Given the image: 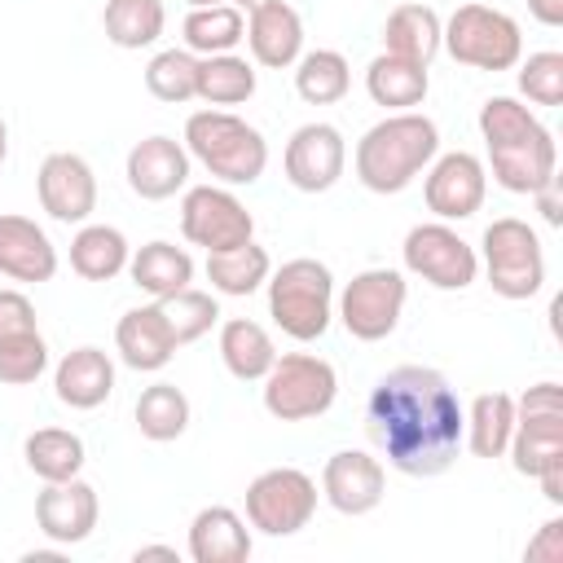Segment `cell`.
<instances>
[{
	"mask_svg": "<svg viewBox=\"0 0 563 563\" xmlns=\"http://www.w3.org/2000/svg\"><path fill=\"white\" fill-rule=\"evenodd\" d=\"M57 268V251L26 216H0V273L18 282H48Z\"/></svg>",
	"mask_w": 563,
	"mask_h": 563,
	"instance_id": "19",
	"label": "cell"
},
{
	"mask_svg": "<svg viewBox=\"0 0 563 563\" xmlns=\"http://www.w3.org/2000/svg\"><path fill=\"white\" fill-rule=\"evenodd\" d=\"M57 559H62L57 550H31V554H26V563H57Z\"/></svg>",
	"mask_w": 563,
	"mask_h": 563,
	"instance_id": "48",
	"label": "cell"
},
{
	"mask_svg": "<svg viewBox=\"0 0 563 563\" xmlns=\"http://www.w3.org/2000/svg\"><path fill=\"white\" fill-rule=\"evenodd\" d=\"M220 352H224V365H229L238 378H264L268 365L277 361L268 334H264L255 321H246V317L224 321V330H220Z\"/></svg>",
	"mask_w": 563,
	"mask_h": 563,
	"instance_id": "31",
	"label": "cell"
},
{
	"mask_svg": "<svg viewBox=\"0 0 563 563\" xmlns=\"http://www.w3.org/2000/svg\"><path fill=\"white\" fill-rule=\"evenodd\" d=\"M321 484H325V497H330L334 510H343V515H365V510H374L378 497H383V466H378L369 453L343 449V453H334V457L325 462Z\"/></svg>",
	"mask_w": 563,
	"mask_h": 563,
	"instance_id": "17",
	"label": "cell"
},
{
	"mask_svg": "<svg viewBox=\"0 0 563 563\" xmlns=\"http://www.w3.org/2000/svg\"><path fill=\"white\" fill-rule=\"evenodd\" d=\"M519 435H515V466L537 479L550 462H563V391L559 383H537L519 400Z\"/></svg>",
	"mask_w": 563,
	"mask_h": 563,
	"instance_id": "9",
	"label": "cell"
},
{
	"mask_svg": "<svg viewBox=\"0 0 563 563\" xmlns=\"http://www.w3.org/2000/svg\"><path fill=\"white\" fill-rule=\"evenodd\" d=\"M70 264H75L79 277L106 282V277H114V273L128 264V242H123V233L110 229V224H88V229H79L75 242H70Z\"/></svg>",
	"mask_w": 563,
	"mask_h": 563,
	"instance_id": "27",
	"label": "cell"
},
{
	"mask_svg": "<svg viewBox=\"0 0 563 563\" xmlns=\"http://www.w3.org/2000/svg\"><path fill=\"white\" fill-rule=\"evenodd\" d=\"M189 277H194V260L180 246H172V242H150L132 260V282L141 290L158 295V299L163 295H176L180 286H189Z\"/></svg>",
	"mask_w": 563,
	"mask_h": 563,
	"instance_id": "28",
	"label": "cell"
},
{
	"mask_svg": "<svg viewBox=\"0 0 563 563\" xmlns=\"http://www.w3.org/2000/svg\"><path fill=\"white\" fill-rule=\"evenodd\" d=\"M106 35L119 48H141L163 35V0H110L106 4Z\"/></svg>",
	"mask_w": 563,
	"mask_h": 563,
	"instance_id": "33",
	"label": "cell"
},
{
	"mask_svg": "<svg viewBox=\"0 0 563 563\" xmlns=\"http://www.w3.org/2000/svg\"><path fill=\"white\" fill-rule=\"evenodd\" d=\"M189 4L198 9V4H224V0H189ZM238 4H255V0H238Z\"/></svg>",
	"mask_w": 563,
	"mask_h": 563,
	"instance_id": "49",
	"label": "cell"
},
{
	"mask_svg": "<svg viewBox=\"0 0 563 563\" xmlns=\"http://www.w3.org/2000/svg\"><path fill=\"white\" fill-rule=\"evenodd\" d=\"M114 339H119V352H123V361L132 369H163L172 361V352H176V334H172L167 317L158 312V303L123 312Z\"/></svg>",
	"mask_w": 563,
	"mask_h": 563,
	"instance_id": "21",
	"label": "cell"
},
{
	"mask_svg": "<svg viewBox=\"0 0 563 563\" xmlns=\"http://www.w3.org/2000/svg\"><path fill=\"white\" fill-rule=\"evenodd\" d=\"M528 9H532L545 26H559V22H563V0H528Z\"/></svg>",
	"mask_w": 563,
	"mask_h": 563,
	"instance_id": "46",
	"label": "cell"
},
{
	"mask_svg": "<svg viewBox=\"0 0 563 563\" xmlns=\"http://www.w3.org/2000/svg\"><path fill=\"white\" fill-rule=\"evenodd\" d=\"M22 330H35V308H31V299L18 295V290H0V339L22 334Z\"/></svg>",
	"mask_w": 563,
	"mask_h": 563,
	"instance_id": "42",
	"label": "cell"
},
{
	"mask_svg": "<svg viewBox=\"0 0 563 563\" xmlns=\"http://www.w3.org/2000/svg\"><path fill=\"white\" fill-rule=\"evenodd\" d=\"M189 176V158L172 136H145L128 154V180L141 198H172Z\"/></svg>",
	"mask_w": 563,
	"mask_h": 563,
	"instance_id": "18",
	"label": "cell"
},
{
	"mask_svg": "<svg viewBox=\"0 0 563 563\" xmlns=\"http://www.w3.org/2000/svg\"><path fill=\"white\" fill-rule=\"evenodd\" d=\"M343 172V136L330 123H303L286 145V176L290 185L321 194Z\"/></svg>",
	"mask_w": 563,
	"mask_h": 563,
	"instance_id": "13",
	"label": "cell"
},
{
	"mask_svg": "<svg viewBox=\"0 0 563 563\" xmlns=\"http://www.w3.org/2000/svg\"><path fill=\"white\" fill-rule=\"evenodd\" d=\"M132 559L136 563H176V550L172 545H141Z\"/></svg>",
	"mask_w": 563,
	"mask_h": 563,
	"instance_id": "47",
	"label": "cell"
},
{
	"mask_svg": "<svg viewBox=\"0 0 563 563\" xmlns=\"http://www.w3.org/2000/svg\"><path fill=\"white\" fill-rule=\"evenodd\" d=\"M48 361V347L35 330L0 339V383H35Z\"/></svg>",
	"mask_w": 563,
	"mask_h": 563,
	"instance_id": "40",
	"label": "cell"
},
{
	"mask_svg": "<svg viewBox=\"0 0 563 563\" xmlns=\"http://www.w3.org/2000/svg\"><path fill=\"white\" fill-rule=\"evenodd\" d=\"M207 277L224 295H251L268 277V251L255 246V242H238V246L211 251L207 255Z\"/></svg>",
	"mask_w": 563,
	"mask_h": 563,
	"instance_id": "29",
	"label": "cell"
},
{
	"mask_svg": "<svg viewBox=\"0 0 563 563\" xmlns=\"http://www.w3.org/2000/svg\"><path fill=\"white\" fill-rule=\"evenodd\" d=\"M145 88L158 101H185L198 97V62L185 48H163L150 66H145Z\"/></svg>",
	"mask_w": 563,
	"mask_h": 563,
	"instance_id": "38",
	"label": "cell"
},
{
	"mask_svg": "<svg viewBox=\"0 0 563 563\" xmlns=\"http://www.w3.org/2000/svg\"><path fill=\"white\" fill-rule=\"evenodd\" d=\"M295 88H299V97L312 101V106L339 101V97L347 92V62H343V53H334V48L308 53V57L299 62V70H295Z\"/></svg>",
	"mask_w": 563,
	"mask_h": 563,
	"instance_id": "37",
	"label": "cell"
},
{
	"mask_svg": "<svg viewBox=\"0 0 563 563\" xmlns=\"http://www.w3.org/2000/svg\"><path fill=\"white\" fill-rule=\"evenodd\" d=\"M515 431V400L506 391H484L471 405V449L479 457H497Z\"/></svg>",
	"mask_w": 563,
	"mask_h": 563,
	"instance_id": "34",
	"label": "cell"
},
{
	"mask_svg": "<svg viewBox=\"0 0 563 563\" xmlns=\"http://www.w3.org/2000/svg\"><path fill=\"white\" fill-rule=\"evenodd\" d=\"M493 154V172L506 189L515 194H532L554 176V141L550 132L523 136V141H506V145H488Z\"/></svg>",
	"mask_w": 563,
	"mask_h": 563,
	"instance_id": "22",
	"label": "cell"
},
{
	"mask_svg": "<svg viewBox=\"0 0 563 563\" xmlns=\"http://www.w3.org/2000/svg\"><path fill=\"white\" fill-rule=\"evenodd\" d=\"M189 422V400L176 383H154L136 400V427L150 440H176Z\"/></svg>",
	"mask_w": 563,
	"mask_h": 563,
	"instance_id": "32",
	"label": "cell"
},
{
	"mask_svg": "<svg viewBox=\"0 0 563 563\" xmlns=\"http://www.w3.org/2000/svg\"><path fill=\"white\" fill-rule=\"evenodd\" d=\"M365 431L405 475H440L462 444V405L444 374L400 365L365 400Z\"/></svg>",
	"mask_w": 563,
	"mask_h": 563,
	"instance_id": "1",
	"label": "cell"
},
{
	"mask_svg": "<svg viewBox=\"0 0 563 563\" xmlns=\"http://www.w3.org/2000/svg\"><path fill=\"white\" fill-rule=\"evenodd\" d=\"M365 84H369V97L378 106H418L427 97V70L418 62L396 57V53L374 57L365 70Z\"/></svg>",
	"mask_w": 563,
	"mask_h": 563,
	"instance_id": "26",
	"label": "cell"
},
{
	"mask_svg": "<svg viewBox=\"0 0 563 563\" xmlns=\"http://www.w3.org/2000/svg\"><path fill=\"white\" fill-rule=\"evenodd\" d=\"M35 519H40L44 537H53L62 545H75L97 523V493L84 479H53L35 497Z\"/></svg>",
	"mask_w": 563,
	"mask_h": 563,
	"instance_id": "16",
	"label": "cell"
},
{
	"mask_svg": "<svg viewBox=\"0 0 563 563\" xmlns=\"http://www.w3.org/2000/svg\"><path fill=\"white\" fill-rule=\"evenodd\" d=\"M383 40H387V53L427 66L435 57V48H440V18H435L431 4H418V0L396 4L391 18H387Z\"/></svg>",
	"mask_w": 563,
	"mask_h": 563,
	"instance_id": "25",
	"label": "cell"
},
{
	"mask_svg": "<svg viewBox=\"0 0 563 563\" xmlns=\"http://www.w3.org/2000/svg\"><path fill=\"white\" fill-rule=\"evenodd\" d=\"M330 400H334V369L325 361H317L308 352H290L268 365L264 405L273 418H282V422L317 418L330 409Z\"/></svg>",
	"mask_w": 563,
	"mask_h": 563,
	"instance_id": "7",
	"label": "cell"
},
{
	"mask_svg": "<svg viewBox=\"0 0 563 563\" xmlns=\"http://www.w3.org/2000/svg\"><path fill=\"white\" fill-rule=\"evenodd\" d=\"M53 383H57V396L70 409H97L114 387V365L97 347H75V352L62 356Z\"/></svg>",
	"mask_w": 563,
	"mask_h": 563,
	"instance_id": "24",
	"label": "cell"
},
{
	"mask_svg": "<svg viewBox=\"0 0 563 563\" xmlns=\"http://www.w3.org/2000/svg\"><path fill=\"white\" fill-rule=\"evenodd\" d=\"M185 141L207 163V172L220 176V180H229V185H251L264 172V163H268L264 136L251 123H242L238 114H224V110H198V114H189Z\"/></svg>",
	"mask_w": 563,
	"mask_h": 563,
	"instance_id": "3",
	"label": "cell"
},
{
	"mask_svg": "<svg viewBox=\"0 0 563 563\" xmlns=\"http://www.w3.org/2000/svg\"><path fill=\"white\" fill-rule=\"evenodd\" d=\"M519 88L537 106H559L563 101V53H532L528 66L519 70Z\"/></svg>",
	"mask_w": 563,
	"mask_h": 563,
	"instance_id": "41",
	"label": "cell"
},
{
	"mask_svg": "<svg viewBox=\"0 0 563 563\" xmlns=\"http://www.w3.org/2000/svg\"><path fill=\"white\" fill-rule=\"evenodd\" d=\"M400 308H405V277L396 268H365L343 290V325L365 343L387 339L400 321Z\"/></svg>",
	"mask_w": 563,
	"mask_h": 563,
	"instance_id": "10",
	"label": "cell"
},
{
	"mask_svg": "<svg viewBox=\"0 0 563 563\" xmlns=\"http://www.w3.org/2000/svg\"><path fill=\"white\" fill-rule=\"evenodd\" d=\"M40 202L53 220H84L97 207V180L79 154H48L40 163Z\"/></svg>",
	"mask_w": 563,
	"mask_h": 563,
	"instance_id": "15",
	"label": "cell"
},
{
	"mask_svg": "<svg viewBox=\"0 0 563 563\" xmlns=\"http://www.w3.org/2000/svg\"><path fill=\"white\" fill-rule=\"evenodd\" d=\"M251 53L255 62L264 66H286L299 57V44H303V22L299 13L286 4V0H255L251 4Z\"/></svg>",
	"mask_w": 563,
	"mask_h": 563,
	"instance_id": "20",
	"label": "cell"
},
{
	"mask_svg": "<svg viewBox=\"0 0 563 563\" xmlns=\"http://www.w3.org/2000/svg\"><path fill=\"white\" fill-rule=\"evenodd\" d=\"M330 290H334L330 268L321 260L299 255L277 268L273 286H268V312L290 339L308 343V339L325 334V325H330Z\"/></svg>",
	"mask_w": 563,
	"mask_h": 563,
	"instance_id": "4",
	"label": "cell"
},
{
	"mask_svg": "<svg viewBox=\"0 0 563 563\" xmlns=\"http://www.w3.org/2000/svg\"><path fill=\"white\" fill-rule=\"evenodd\" d=\"M238 40H242L238 4H198L185 18V44L198 53H229Z\"/></svg>",
	"mask_w": 563,
	"mask_h": 563,
	"instance_id": "36",
	"label": "cell"
},
{
	"mask_svg": "<svg viewBox=\"0 0 563 563\" xmlns=\"http://www.w3.org/2000/svg\"><path fill=\"white\" fill-rule=\"evenodd\" d=\"M484 260H488V282L497 295L506 299H528L541 290V277H545V260H541V242L537 233L515 220V216H501L484 229Z\"/></svg>",
	"mask_w": 563,
	"mask_h": 563,
	"instance_id": "5",
	"label": "cell"
},
{
	"mask_svg": "<svg viewBox=\"0 0 563 563\" xmlns=\"http://www.w3.org/2000/svg\"><path fill=\"white\" fill-rule=\"evenodd\" d=\"M251 92H255V70L242 57L211 53L207 62H198V97L216 106H233V101H246Z\"/></svg>",
	"mask_w": 563,
	"mask_h": 563,
	"instance_id": "35",
	"label": "cell"
},
{
	"mask_svg": "<svg viewBox=\"0 0 563 563\" xmlns=\"http://www.w3.org/2000/svg\"><path fill=\"white\" fill-rule=\"evenodd\" d=\"M189 554L194 563H246L251 537L229 506H207L189 528Z\"/></svg>",
	"mask_w": 563,
	"mask_h": 563,
	"instance_id": "23",
	"label": "cell"
},
{
	"mask_svg": "<svg viewBox=\"0 0 563 563\" xmlns=\"http://www.w3.org/2000/svg\"><path fill=\"white\" fill-rule=\"evenodd\" d=\"M537 479H541V493H545V501H563V462H550L545 471H537Z\"/></svg>",
	"mask_w": 563,
	"mask_h": 563,
	"instance_id": "45",
	"label": "cell"
},
{
	"mask_svg": "<svg viewBox=\"0 0 563 563\" xmlns=\"http://www.w3.org/2000/svg\"><path fill=\"white\" fill-rule=\"evenodd\" d=\"M26 466L48 484L53 479H75L79 466H84V444H79V435L62 431V427L31 431L26 435Z\"/></svg>",
	"mask_w": 563,
	"mask_h": 563,
	"instance_id": "30",
	"label": "cell"
},
{
	"mask_svg": "<svg viewBox=\"0 0 563 563\" xmlns=\"http://www.w3.org/2000/svg\"><path fill=\"white\" fill-rule=\"evenodd\" d=\"M405 264L440 290H462L475 282V251L449 224H418L405 238Z\"/></svg>",
	"mask_w": 563,
	"mask_h": 563,
	"instance_id": "12",
	"label": "cell"
},
{
	"mask_svg": "<svg viewBox=\"0 0 563 563\" xmlns=\"http://www.w3.org/2000/svg\"><path fill=\"white\" fill-rule=\"evenodd\" d=\"M0 158H4V123H0Z\"/></svg>",
	"mask_w": 563,
	"mask_h": 563,
	"instance_id": "50",
	"label": "cell"
},
{
	"mask_svg": "<svg viewBox=\"0 0 563 563\" xmlns=\"http://www.w3.org/2000/svg\"><path fill=\"white\" fill-rule=\"evenodd\" d=\"M484 202V167L475 154L457 150V154H444L431 176H427V207L444 220H462V216H475Z\"/></svg>",
	"mask_w": 563,
	"mask_h": 563,
	"instance_id": "14",
	"label": "cell"
},
{
	"mask_svg": "<svg viewBox=\"0 0 563 563\" xmlns=\"http://www.w3.org/2000/svg\"><path fill=\"white\" fill-rule=\"evenodd\" d=\"M180 229L189 242L207 246V251H224V246H238V242H251V211L229 194V189H211V185H198L185 194V207H180Z\"/></svg>",
	"mask_w": 563,
	"mask_h": 563,
	"instance_id": "11",
	"label": "cell"
},
{
	"mask_svg": "<svg viewBox=\"0 0 563 563\" xmlns=\"http://www.w3.org/2000/svg\"><path fill=\"white\" fill-rule=\"evenodd\" d=\"M537 194V207H541V216L550 220V224H563V194H559V180L550 176L541 189H532Z\"/></svg>",
	"mask_w": 563,
	"mask_h": 563,
	"instance_id": "44",
	"label": "cell"
},
{
	"mask_svg": "<svg viewBox=\"0 0 563 563\" xmlns=\"http://www.w3.org/2000/svg\"><path fill=\"white\" fill-rule=\"evenodd\" d=\"M523 559H528V563H563V519H550V523L541 528V537L528 541Z\"/></svg>",
	"mask_w": 563,
	"mask_h": 563,
	"instance_id": "43",
	"label": "cell"
},
{
	"mask_svg": "<svg viewBox=\"0 0 563 563\" xmlns=\"http://www.w3.org/2000/svg\"><path fill=\"white\" fill-rule=\"evenodd\" d=\"M317 510V484L295 466H273L251 479L246 488V515L268 537L299 532Z\"/></svg>",
	"mask_w": 563,
	"mask_h": 563,
	"instance_id": "8",
	"label": "cell"
},
{
	"mask_svg": "<svg viewBox=\"0 0 563 563\" xmlns=\"http://www.w3.org/2000/svg\"><path fill=\"white\" fill-rule=\"evenodd\" d=\"M158 312L167 317V325H172L176 343L198 339V334L220 317V312H216V299H211V295H202V290H189V286H180L176 295H163V299H158Z\"/></svg>",
	"mask_w": 563,
	"mask_h": 563,
	"instance_id": "39",
	"label": "cell"
},
{
	"mask_svg": "<svg viewBox=\"0 0 563 563\" xmlns=\"http://www.w3.org/2000/svg\"><path fill=\"white\" fill-rule=\"evenodd\" d=\"M449 53L479 70H506L519 62V26L501 9L488 4H457L449 18Z\"/></svg>",
	"mask_w": 563,
	"mask_h": 563,
	"instance_id": "6",
	"label": "cell"
},
{
	"mask_svg": "<svg viewBox=\"0 0 563 563\" xmlns=\"http://www.w3.org/2000/svg\"><path fill=\"white\" fill-rule=\"evenodd\" d=\"M435 145H440V136H435L431 119H422V114L383 119L356 145V176L374 194H396L418 176V167L435 154Z\"/></svg>",
	"mask_w": 563,
	"mask_h": 563,
	"instance_id": "2",
	"label": "cell"
}]
</instances>
